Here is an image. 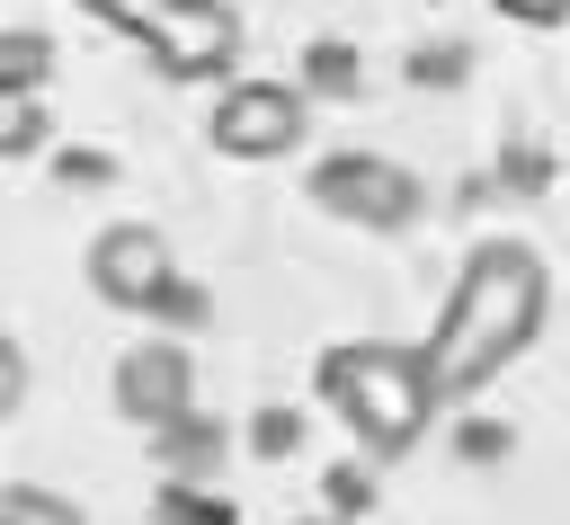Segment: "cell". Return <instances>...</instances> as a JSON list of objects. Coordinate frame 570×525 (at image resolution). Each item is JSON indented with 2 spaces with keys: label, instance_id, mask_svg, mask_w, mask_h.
<instances>
[{
  "label": "cell",
  "instance_id": "cell-1",
  "mask_svg": "<svg viewBox=\"0 0 570 525\" xmlns=\"http://www.w3.org/2000/svg\"><path fill=\"white\" fill-rule=\"evenodd\" d=\"M534 329H543V258L525 240H481L463 258V276H454V294H445L419 356H428L436 392L454 400V392H481Z\"/></svg>",
  "mask_w": 570,
  "mask_h": 525
},
{
  "label": "cell",
  "instance_id": "cell-2",
  "mask_svg": "<svg viewBox=\"0 0 570 525\" xmlns=\"http://www.w3.org/2000/svg\"><path fill=\"white\" fill-rule=\"evenodd\" d=\"M321 400L347 418V436L365 454H410L436 418V374L419 347H383V338H347L321 356Z\"/></svg>",
  "mask_w": 570,
  "mask_h": 525
},
{
  "label": "cell",
  "instance_id": "cell-3",
  "mask_svg": "<svg viewBox=\"0 0 570 525\" xmlns=\"http://www.w3.org/2000/svg\"><path fill=\"white\" fill-rule=\"evenodd\" d=\"M134 44L151 53L160 80H223V71L240 62V18H232L223 0H169Z\"/></svg>",
  "mask_w": 570,
  "mask_h": 525
},
{
  "label": "cell",
  "instance_id": "cell-4",
  "mask_svg": "<svg viewBox=\"0 0 570 525\" xmlns=\"http://www.w3.org/2000/svg\"><path fill=\"white\" fill-rule=\"evenodd\" d=\"M205 133H214V151H232V160H276V151H294V133H303V89H285V80H232V89L214 98Z\"/></svg>",
  "mask_w": 570,
  "mask_h": 525
},
{
  "label": "cell",
  "instance_id": "cell-5",
  "mask_svg": "<svg viewBox=\"0 0 570 525\" xmlns=\"http://www.w3.org/2000/svg\"><path fill=\"white\" fill-rule=\"evenodd\" d=\"M312 196H321L338 222H374V231H392V222L419 214V178L392 169V160H365V151L321 160V169H312Z\"/></svg>",
  "mask_w": 570,
  "mask_h": 525
},
{
  "label": "cell",
  "instance_id": "cell-6",
  "mask_svg": "<svg viewBox=\"0 0 570 525\" xmlns=\"http://www.w3.org/2000/svg\"><path fill=\"white\" fill-rule=\"evenodd\" d=\"M89 285H98L107 303H125V311L169 303V240H160L151 222H116V231H98V249H89Z\"/></svg>",
  "mask_w": 570,
  "mask_h": 525
},
{
  "label": "cell",
  "instance_id": "cell-7",
  "mask_svg": "<svg viewBox=\"0 0 570 525\" xmlns=\"http://www.w3.org/2000/svg\"><path fill=\"white\" fill-rule=\"evenodd\" d=\"M116 409L142 418V427H178V418H187V347L142 338V347L116 365Z\"/></svg>",
  "mask_w": 570,
  "mask_h": 525
},
{
  "label": "cell",
  "instance_id": "cell-8",
  "mask_svg": "<svg viewBox=\"0 0 570 525\" xmlns=\"http://www.w3.org/2000/svg\"><path fill=\"white\" fill-rule=\"evenodd\" d=\"M53 71V44L36 36V27H18V36H0V89H36Z\"/></svg>",
  "mask_w": 570,
  "mask_h": 525
},
{
  "label": "cell",
  "instance_id": "cell-9",
  "mask_svg": "<svg viewBox=\"0 0 570 525\" xmlns=\"http://www.w3.org/2000/svg\"><path fill=\"white\" fill-rule=\"evenodd\" d=\"M0 525H89L71 498H53V489H36V481H18L9 498H0Z\"/></svg>",
  "mask_w": 570,
  "mask_h": 525
},
{
  "label": "cell",
  "instance_id": "cell-10",
  "mask_svg": "<svg viewBox=\"0 0 570 525\" xmlns=\"http://www.w3.org/2000/svg\"><path fill=\"white\" fill-rule=\"evenodd\" d=\"M45 142V107L36 89H0V151H36Z\"/></svg>",
  "mask_w": 570,
  "mask_h": 525
},
{
  "label": "cell",
  "instance_id": "cell-11",
  "mask_svg": "<svg viewBox=\"0 0 570 525\" xmlns=\"http://www.w3.org/2000/svg\"><path fill=\"white\" fill-rule=\"evenodd\" d=\"M89 9H98L107 27H125V36H142V27H151V18L169 9V0H89Z\"/></svg>",
  "mask_w": 570,
  "mask_h": 525
},
{
  "label": "cell",
  "instance_id": "cell-12",
  "mask_svg": "<svg viewBox=\"0 0 570 525\" xmlns=\"http://www.w3.org/2000/svg\"><path fill=\"white\" fill-rule=\"evenodd\" d=\"M499 18H517V27H561L570 18V0H490Z\"/></svg>",
  "mask_w": 570,
  "mask_h": 525
},
{
  "label": "cell",
  "instance_id": "cell-13",
  "mask_svg": "<svg viewBox=\"0 0 570 525\" xmlns=\"http://www.w3.org/2000/svg\"><path fill=\"white\" fill-rule=\"evenodd\" d=\"M312 80H321V89H347V80H356V71H347V44H312Z\"/></svg>",
  "mask_w": 570,
  "mask_h": 525
},
{
  "label": "cell",
  "instance_id": "cell-14",
  "mask_svg": "<svg viewBox=\"0 0 570 525\" xmlns=\"http://www.w3.org/2000/svg\"><path fill=\"white\" fill-rule=\"evenodd\" d=\"M330 481H338V507H356V498H374V481H365L356 463H347V472H330Z\"/></svg>",
  "mask_w": 570,
  "mask_h": 525
},
{
  "label": "cell",
  "instance_id": "cell-15",
  "mask_svg": "<svg viewBox=\"0 0 570 525\" xmlns=\"http://www.w3.org/2000/svg\"><path fill=\"white\" fill-rule=\"evenodd\" d=\"M312 525H321V516H312Z\"/></svg>",
  "mask_w": 570,
  "mask_h": 525
}]
</instances>
